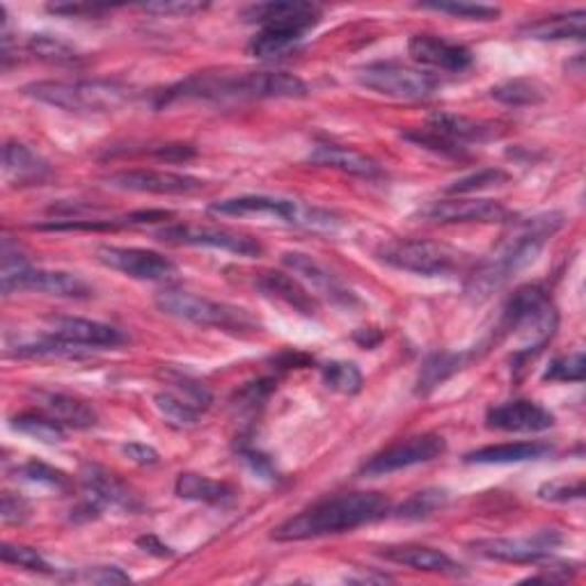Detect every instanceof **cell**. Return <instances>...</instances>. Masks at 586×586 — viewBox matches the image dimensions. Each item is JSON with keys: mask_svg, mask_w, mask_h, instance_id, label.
I'll return each mask as SVG.
<instances>
[{"mask_svg": "<svg viewBox=\"0 0 586 586\" xmlns=\"http://www.w3.org/2000/svg\"><path fill=\"white\" fill-rule=\"evenodd\" d=\"M564 227L562 214H541L527 220L513 223L504 241L495 248V252L477 263V269L467 278L465 293L475 303L488 301L495 291L509 284V280L524 271L539 259L547 239Z\"/></svg>", "mask_w": 586, "mask_h": 586, "instance_id": "1", "label": "cell"}, {"mask_svg": "<svg viewBox=\"0 0 586 586\" xmlns=\"http://www.w3.org/2000/svg\"><path fill=\"white\" fill-rule=\"evenodd\" d=\"M392 502L383 492H344L324 497L312 507L303 509L273 530L280 543L321 539L341 532H354L358 527L371 524L390 516Z\"/></svg>", "mask_w": 586, "mask_h": 586, "instance_id": "2", "label": "cell"}, {"mask_svg": "<svg viewBox=\"0 0 586 586\" xmlns=\"http://www.w3.org/2000/svg\"><path fill=\"white\" fill-rule=\"evenodd\" d=\"M556 326H560V312L552 303L550 291L541 284L520 286L509 299L500 326V330L518 341L513 367L520 369L524 362L536 358L552 341Z\"/></svg>", "mask_w": 586, "mask_h": 586, "instance_id": "3", "label": "cell"}, {"mask_svg": "<svg viewBox=\"0 0 586 586\" xmlns=\"http://www.w3.org/2000/svg\"><path fill=\"white\" fill-rule=\"evenodd\" d=\"M23 95L40 104L69 112H112L133 99V90L117 80H37L23 87Z\"/></svg>", "mask_w": 586, "mask_h": 586, "instance_id": "4", "label": "cell"}, {"mask_svg": "<svg viewBox=\"0 0 586 586\" xmlns=\"http://www.w3.org/2000/svg\"><path fill=\"white\" fill-rule=\"evenodd\" d=\"M211 216L220 218H278L286 225H296L314 231H335L339 218L330 211L310 207L299 199H284L273 195H241L214 202L209 207Z\"/></svg>", "mask_w": 586, "mask_h": 586, "instance_id": "5", "label": "cell"}, {"mask_svg": "<svg viewBox=\"0 0 586 586\" xmlns=\"http://www.w3.org/2000/svg\"><path fill=\"white\" fill-rule=\"evenodd\" d=\"M156 307L172 316L186 321V324L202 326V328H216L231 335H243L259 330V321L243 307L218 303L211 299L197 296V293L182 291V289H165L156 296Z\"/></svg>", "mask_w": 586, "mask_h": 586, "instance_id": "6", "label": "cell"}, {"mask_svg": "<svg viewBox=\"0 0 586 586\" xmlns=\"http://www.w3.org/2000/svg\"><path fill=\"white\" fill-rule=\"evenodd\" d=\"M376 257L397 271L424 278H449L470 267V257L440 241L394 239L378 248Z\"/></svg>", "mask_w": 586, "mask_h": 586, "instance_id": "7", "label": "cell"}, {"mask_svg": "<svg viewBox=\"0 0 586 586\" xmlns=\"http://www.w3.org/2000/svg\"><path fill=\"white\" fill-rule=\"evenodd\" d=\"M356 80L367 90L408 101L428 99L437 87V78L433 74L399 63L365 65L356 72Z\"/></svg>", "mask_w": 586, "mask_h": 586, "instance_id": "8", "label": "cell"}, {"mask_svg": "<svg viewBox=\"0 0 586 586\" xmlns=\"http://www.w3.org/2000/svg\"><path fill=\"white\" fill-rule=\"evenodd\" d=\"M445 452H447V440L443 435H437V433L415 435V437L401 440V443L371 456L360 467V475L362 477L392 475L399 470H408V467H413V465L431 463L443 456Z\"/></svg>", "mask_w": 586, "mask_h": 586, "instance_id": "9", "label": "cell"}, {"mask_svg": "<svg viewBox=\"0 0 586 586\" xmlns=\"http://www.w3.org/2000/svg\"><path fill=\"white\" fill-rule=\"evenodd\" d=\"M156 237L172 246H188V248H214L225 250L231 254L241 257H259L263 252V246L246 237V234L220 229V227H199V225H170L161 229Z\"/></svg>", "mask_w": 586, "mask_h": 586, "instance_id": "10", "label": "cell"}, {"mask_svg": "<svg viewBox=\"0 0 586 586\" xmlns=\"http://www.w3.org/2000/svg\"><path fill=\"white\" fill-rule=\"evenodd\" d=\"M97 259L106 269L142 282H167L177 275V263L161 252L144 248L101 246L97 250Z\"/></svg>", "mask_w": 586, "mask_h": 586, "instance_id": "11", "label": "cell"}, {"mask_svg": "<svg viewBox=\"0 0 586 586\" xmlns=\"http://www.w3.org/2000/svg\"><path fill=\"white\" fill-rule=\"evenodd\" d=\"M562 545V534L554 530L536 532L534 536H520V539H484L475 541L470 547L492 562H507V564H539Z\"/></svg>", "mask_w": 586, "mask_h": 586, "instance_id": "12", "label": "cell"}, {"mask_svg": "<svg viewBox=\"0 0 586 586\" xmlns=\"http://www.w3.org/2000/svg\"><path fill=\"white\" fill-rule=\"evenodd\" d=\"M417 218L435 225H465V223H502L509 218V211L502 202L495 199H473V197H452L435 199L417 211Z\"/></svg>", "mask_w": 586, "mask_h": 586, "instance_id": "13", "label": "cell"}, {"mask_svg": "<svg viewBox=\"0 0 586 586\" xmlns=\"http://www.w3.org/2000/svg\"><path fill=\"white\" fill-rule=\"evenodd\" d=\"M17 291H40V293H48V296L74 299V301L95 296V289L76 273L44 271V269H33V267L10 273V275H3L6 296H10V293H17Z\"/></svg>", "mask_w": 586, "mask_h": 586, "instance_id": "14", "label": "cell"}, {"mask_svg": "<svg viewBox=\"0 0 586 586\" xmlns=\"http://www.w3.org/2000/svg\"><path fill=\"white\" fill-rule=\"evenodd\" d=\"M106 184L117 191L146 195H193L204 188V182L191 174L165 170H122L108 174Z\"/></svg>", "mask_w": 586, "mask_h": 586, "instance_id": "15", "label": "cell"}, {"mask_svg": "<svg viewBox=\"0 0 586 586\" xmlns=\"http://www.w3.org/2000/svg\"><path fill=\"white\" fill-rule=\"evenodd\" d=\"M282 263L291 271L296 273L299 280L314 291V296L318 299H326L333 305L339 307H354L358 305V296L350 289H346L341 284V280L330 273L324 263L316 261L312 254L305 252H284L282 254Z\"/></svg>", "mask_w": 586, "mask_h": 586, "instance_id": "16", "label": "cell"}, {"mask_svg": "<svg viewBox=\"0 0 586 586\" xmlns=\"http://www.w3.org/2000/svg\"><path fill=\"white\" fill-rule=\"evenodd\" d=\"M241 17L248 23L271 28V31H286L305 37V33L318 25L324 12L314 3H299V0L296 3H275V0H271V3H257L246 8Z\"/></svg>", "mask_w": 586, "mask_h": 586, "instance_id": "17", "label": "cell"}, {"mask_svg": "<svg viewBox=\"0 0 586 586\" xmlns=\"http://www.w3.org/2000/svg\"><path fill=\"white\" fill-rule=\"evenodd\" d=\"M408 53L417 65L452 74H460L475 65V55L470 48L428 33L410 37Z\"/></svg>", "mask_w": 586, "mask_h": 586, "instance_id": "18", "label": "cell"}, {"mask_svg": "<svg viewBox=\"0 0 586 586\" xmlns=\"http://www.w3.org/2000/svg\"><path fill=\"white\" fill-rule=\"evenodd\" d=\"M554 415L536 401L516 399L492 405L486 413V426L504 433H541L554 426Z\"/></svg>", "mask_w": 586, "mask_h": 586, "instance_id": "19", "label": "cell"}, {"mask_svg": "<svg viewBox=\"0 0 586 586\" xmlns=\"http://www.w3.org/2000/svg\"><path fill=\"white\" fill-rule=\"evenodd\" d=\"M80 481L87 497H93L101 507H115L129 513L142 509L140 497L120 477L99 463H83Z\"/></svg>", "mask_w": 586, "mask_h": 586, "instance_id": "20", "label": "cell"}, {"mask_svg": "<svg viewBox=\"0 0 586 586\" xmlns=\"http://www.w3.org/2000/svg\"><path fill=\"white\" fill-rule=\"evenodd\" d=\"M51 335L72 346H95V348H115L127 341L124 333L108 324H99L93 318L80 316H55L48 321Z\"/></svg>", "mask_w": 586, "mask_h": 586, "instance_id": "21", "label": "cell"}, {"mask_svg": "<svg viewBox=\"0 0 586 586\" xmlns=\"http://www.w3.org/2000/svg\"><path fill=\"white\" fill-rule=\"evenodd\" d=\"M35 401H37V410H42L44 415H48L57 424H63L65 428L83 431V428L97 426V422H99L97 410L87 401L72 397V394L37 390Z\"/></svg>", "mask_w": 586, "mask_h": 586, "instance_id": "22", "label": "cell"}, {"mask_svg": "<svg viewBox=\"0 0 586 586\" xmlns=\"http://www.w3.org/2000/svg\"><path fill=\"white\" fill-rule=\"evenodd\" d=\"M380 556H386V560L392 564L408 566L422 573L449 575V577L463 575V566L456 564L449 554L426 545H392L380 552Z\"/></svg>", "mask_w": 586, "mask_h": 586, "instance_id": "23", "label": "cell"}, {"mask_svg": "<svg viewBox=\"0 0 586 586\" xmlns=\"http://www.w3.org/2000/svg\"><path fill=\"white\" fill-rule=\"evenodd\" d=\"M254 284L267 299L280 301L305 316H314L318 312L316 296L299 278H291L280 271H269V273H261Z\"/></svg>", "mask_w": 586, "mask_h": 586, "instance_id": "24", "label": "cell"}, {"mask_svg": "<svg viewBox=\"0 0 586 586\" xmlns=\"http://www.w3.org/2000/svg\"><path fill=\"white\" fill-rule=\"evenodd\" d=\"M3 174L10 184L33 186L51 177V165L23 142H6L3 146Z\"/></svg>", "mask_w": 586, "mask_h": 586, "instance_id": "25", "label": "cell"}, {"mask_svg": "<svg viewBox=\"0 0 586 586\" xmlns=\"http://www.w3.org/2000/svg\"><path fill=\"white\" fill-rule=\"evenodd\" d=\"M428 129L445 135L447 140H452L458 146L465 144H481V142H490L497 140L502 133L497 131L495 124L490 122H481V120H473V117H465V115H456V112H435L431 115L428 120Z\"/></svg>", "mask_w": 586, "mask_h": 586, "instance_id": "26", "label": "cell"}, {"mask_svg": "<svg viewBox=\"0 0 586 586\" xmlns=\"http://www.w3.org/2000/svg\"><path fill=\"white\" fill-rule=\"evenodd\" d=\"M310 163L321 165V167L341 170L346 174H356V177H367V180H373L380 172H383L371 156L360 154L356 150H348V146H339V144H316L314 152L310 154Z\"/></svg>", "mask_w": 586, "mask_h": 586, "instance_id": "27", "label": "cell"}, {"mask_svg": "<svg viewBox=\"0 0 586 586\" xmlns=\"http://www.w3.org/2000/svg\"><path fill=\"white\" fill-rule=\"evenodd\" d=\"M174 492H177L180 500L197 502V504L225 507L237 500V490H234L229 484L214 481L209 477L195 475V473H182L177 477V484H174Z\"/></svg>", "mask_w": 586, "mask_h": 586, "instance_id": "28", "label": "cell"}, {"mask_svg": "<svg viewBox=\"0 0 586 586\" xmlns=\"http://www.w3.org/2000/svg\"><path fill=\"white\" fill-rule=\"evenodd\" d=\"M584 25H586V12L575 10L566 14L545 17L532 23H524L520 28V35L541 42H556V40H584Z\"/></svg>", "mask_w": 586, "mask_h": 586, "instance_id": "29", "label": "cell"}, {"mask_svg": "<svg viewBox=\"0 0 586 586\" xmlns=\"http://www.w3.org/2000/svg\"><path fill=\"white\" fill-rule=\"evenodd\" d=\"M552 452L547 443H507V445H490L477 452L465 454L467 465H509V463H524L536 460Z\"/></svg>", "mask_w": 586, "mask_h": 586, "instance_id": "30", "label": "cell"}, {"mask_svg": "<svg viewBox=\"0 0 586 586\" xmlns=\"http://www.w3.org/2000/svg\"><path fill=\"white\" fill-rule=\"evenodd\" d=\"M467 354H449V350H440L424 360L420 376H417V394H428L437 386H443L447 378L458 373L467 362Z\"/></svg>", "mask_w": 586, "mask_h": 586, "instance_id": "31", "label": "cell"}, {"mask_svg": "<svg viewBox=\"0 0 586 586\" xmlns=\"http://www.w3.org/2000/svg\"><path fill=\"white\" fill-rule=\"evenodd\" d=\"M490 97L495 101L504 104V106L520 108V106L543 104L545 97H547V90H545V87L539 80H532V78H511V80H504L500 85H495L492 90H490Z\"/></svg>", "mask_w": 586, "mask_h": 586, "instance_id": "32", "label": "cell"}, {"mask_svg": "<svg viewBox=\"0 0 586 586\" xmlns=\"http://www.w3.org/2000/svg\"><path fill=\"white\" fill-rule=\"evenodd\" d=\"M163 378H165V383L170 386L172 394H177L180 399L191 403L195 410H199V413H207V410L211 408L214 394L207 386L202 383V380H197L188 373H182L177 369H165Z\"/></svg>", "mask_w": 586, "mask_h": 586, "instance_id": "33", "label": "cell"}, {"mask_svg": "<svg viewBox=\"0 0 586 586\" xmlns=\"http://www.w3.org/2000/svg\"><path fill=\"white\" fill-rule=\"evenodd\" d=\"M12 428L23 433V435H31L33 440H37V443H44V445H61L65 443V426L57 424L55 420H51L48 415H44L42 410H37V413H21L12 420Z\"/></svg>", "mask_w": 586, "mask_h": 586, "instance_id": "34", "label": "cell"}, {"mask_svg": "<svg viewBox=\"0 0 586 586\" xmlns=\"http://www.w3.org/2000/svg\"><path fill=\"white\" fill-rule=\"evenodd\" d=\"M17 477L25 481L28 486L44 488V490H55V492H67L72 488L69 475L63 470H57L53 465H46L42 460H28L21 467H17Z\"/></svg>", "mask_w": 586, "mask_h": 586, "instance_id": "35", "label": "cell"}, {"mask_svg": "<svg viewBox=\"0 0 586 586\" xmlns=\"http://www.w3.org/2000/svg\"><path fill=\"white\" fill-rule=\"evenodd\" d=\"M321 376H324L326 388H330L333 392L346 394V397L360 394L362 386H365V376L358 369V365H354V362L333 360V362L321 367Z\"/></svg>", "mask_w": 586, "mask_h": 586, "instance_id": "36", "label": "cell"}, {"mask_svg": "<svg viewBox=\"0 0 586 586\" xmlns=\"http://www.w3.org/2000/svg\"><path fill=\"white\" fill-rule=\"evenodd\" d=\"M420 10H431L440 14H449L465 21H495L500 19L502 10L484 3H463V0H440V3H420Z\"/></svg>", "mask_w": 586, "mask_h": 586, "instance_id": "37", "label": "cell"}, {"mask_svg": "<svg viewBox=\"0 0 586 586\" xmlns=\"http://www.w3.org/2000/svg\"><path fill=\"white\" fill-rule=\"evenodd\" d=\"M28 51L51 65H74L80 61V53L72 44L51 35H33L28 40Z\"/></svg>", "mask_w": 586, "mask_h": 586, "instance_id": "38", "label": "cell"}, {"mask_svg": "<svg viewBox=\"0 0 586 586\" xmlns=\"http://www.w3.org/2000/svg\"><path fill=\"white\" fill-rule=\"evenodd\" d=\"M303 40V35L296 33H286V31H271V28H261V31L250 40L248 44V53L252 57H275L282 55L286 51H291L299 42Z\"/></svg>", "mask_w": 586, "mask_h": 586, "instance_id": "39", "label": "cell"}, {"mask_svg": "<svg viewBox=\"0 0 586 586\" xmlns=\"http://www.w3.org/2000/svg\"><path fill=\"white\" fill-rule=\"evenodd\" d=\"M154 405L159 413L174 426L186 428V426H195L199 420V410H195L191 403H186L184 399H180L177 394H172L170 390L154 394Z\"/></svg>", "mask_w": 586, "mask_h": 586, "instance_id": "40", "label": "cell"}, {"mask_svg": "<svg viewBox=\"0 0 586 586\" xmlns=\"http://www.w3.org/2000/svg\"><path fill=\"white\" fill-rule=\"evenodd\" d=\"M511 177L509 172L500 170V167H488V170H479L475 174H467V177L456 180L454 184H449L445 188L447 195H470V193H479L484 188H492V186H502L507 184Z\"/></svg>", "mask_w": 586, "mask_h": 586, "instance_id": "41", "label": "cell"}, {"mask_svg": "<svg viewBox=\"0 0 586 586\" xmlns=\"http://www.w3.org/2000/svg\"><path fill=\"white\" fill-rule=\"evenodd\" d=\"M129 220L115 218H55L42 225H35L40 231H115L127 227Z\"/></svg>", "mask_w": 586, "mask_h": 586, "instance_id": "42", "label": "cell"}, {"mask_svg": "<svg viewBox=\"0 0 586 586\" xmlns=\"http://www.w3.org/2000/svg\"><path fill=\"white\" fill-rule=\"evenodd\" d=\"M445 504H447V492L440 490V488H428V490L415 492L405 504H401L399 507V516L420 520V518L433 516L435 511H440Z\"/></svg>", "mask_w": 586, "mask_h": 586, "instance_id": "43", "label": "cell"}, {"mask_svg": "<svg viewBox=\"0 0 586 586\" xmlns=\"http://www.w3.org/2000/svg\"><path fill=\"white\" fill-rule=\"evenodd\" d=\"M0 560H3L6 564L19 566L23 571H33V573H42V575L53 573L51 564L44 560V556L35 547H28V545L3 543V547H0Z\"/></svg>", "mask_w": 586, "mask_h": 586, "instance_id": "44", "label": "cell"}, {"mask_svg": "<svg viewBox=\"0 0 586 586\" xmlns=\"http://www.w3.org/2000/svg\"><path fill=\"white\" fill-rule=\"evenodd\" d=\"M543 380H552V383H582L584 356L571 354V356H562V358L552 360L543 373Z\"/></svg>", "mask_w": 586, "mask_h": 586, "instance_id": "45", "label": "cell"}, {"mask_svg": "<svg viewBox=\"0 0 586 586\" xmlns=\"http://www.w3.org/2000/svg\"><path fill=\"white\" fill-rule=\"evenodd\" d=\"M539 497L545 502H573V500H582L584 497V481H575V484H568V481H550V484H543L539 488Z\"/></svg>", "mask_w": 586, "mask_h": 586, "instance_id": "46", "label": "cell"}, {"mask_svg": "<svg viewBox=\"0 0 586 586\" xmlns=\"http://www.w3.org/2000/svg\"><path fill=\"white\" fill-rule=\"evenodd\" d=\"M239 456H241V460L248 465V470H250L254 477H259V479H263V481H275V479H278V473H275L273 460H271L267 454H263V452H259V449H254V447H248V445H241V447H239Z\"/></svg>", "mask_w": 586, "mask_h": 586, "instance_id": "47", "label": "cell"}, {"mask_svg": "<svg viewBox=\"0 0 586 586\" xmlns=\"http://www.w3.org/2000/svg\"><path fill=\"white\" fill-rule=\"evenodd\" d=\"M72 579L87 584H127L131 582V575H127L117 566H95V568H85L78 575H72Z\"/></svg>", "mask_w": 586, "mask_h": 586, "instance_id": "48", "label": "cell"}, {"mask_svg": "<svg viewBox=\"0 0 586 586\" xmlns=\"http://www.w3.org/2000/svg\"><path fill=\"white\" fill-rule=\"evenodd\" d=\"M144 12L150 14H161V17H188L195 12L207 10L204 3H193V0H174V3H150L142 6Z\"/></svg>", "mask_w": 586, "mask_h": 586, "instance_id": "49", "label": "cell"}, {"mask_svg": "<svg viewBox=\"0 0 586 586\" xmlns=\"http://www.w3.org/2000/svg\"><path fill=\"white\" fill-rule=\"evenodd\" d=\"M28 513H31V507L19 495L6 492L3 495V504H0V518H3L6 524H21Z\"/></svg>", "mask_w": 586, "mask_h": 586, "instance_id": "50", "label": "cell"}, {"mask_svg": "<svg viewBox=\"0 0 586 586\" xmlns=\"http://www.w3.org/2000/svg\"><path fill=\"white\" fill-rule=\"evenodd\" d=\"M53 14L61 17H99L104 12H110V6H78V3H53L46 8Z\"/></svg>", "mask_w": 586, "mask_h": 586, "instance_id": "51", "label": "cell"}, {"mask_svg": "<svg viewBox=\"0 0 586 586\" xmlns=\"http://www.w3.org/2000/svg\"><path fill=\"white\" fill-rule=\"evenodd\" d=\"M122 454L138 463V465H156L159 463V452L150 445H142V443H129L122 447Z\"/></svg>", "mask_w": 586, "mask_h": 586, "instance_id": "52", "label": "cell"}, {"mask_svg": "<svg viewBox=\"0 0 586 586\" xmlns=\"http://www.w3.org/2000/svg\"><path fill=\"white\" fill-rule=\"evenodd\" d=\"M135 545L146 552V554H152V556H159V560H170V556H174V550L170 545H165L159 536L154 534H144L135 541Z\"/></svg>", "mask_w": 586, "mask_h": 586, "instance_id": "53", "label": "cell"}, {"mask_svg": "<svg viewBox=\"0 0 586 586\" xmlns=\"http://www.w3.org/2000/svg\"><path fill=\"white\" fill-rule=\"evenodd\" d=\"M354 339L362 346V348H373V346H378L380 344V339H383V333H380V330H376V328H365V330H358L356 335H354Z\"/></svg>", "mask_w": 586, "mask_h": 586, "instance_id": "54", "label": "cell"}]
</instances>
